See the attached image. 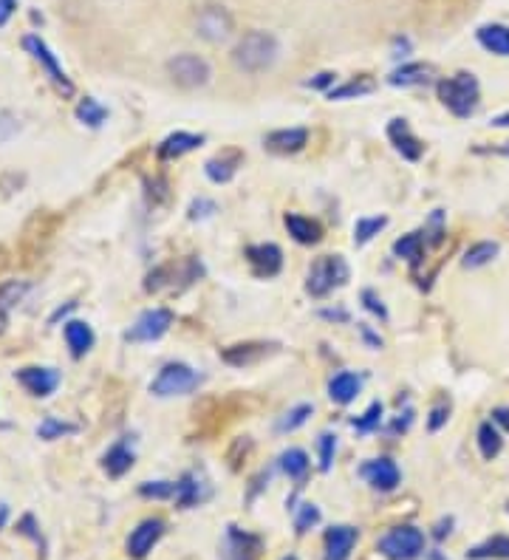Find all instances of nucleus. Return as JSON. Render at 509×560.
<instances>
[{"mask_svg":"<svg viewBox=\"0 0 509 560\" xmlns=\"http://www.w3.org/2000/svg\"><path fill=\"white\" fill-rule=\"evenodd\" d=\"M501 433L495 430L493 422H484L481 428H478V450H481V456L484 459H495L498 453H501Z\"/></svg>","mask_w":509,"mask_h":560,"instance_id":"f704fd0d","label":"nucleus"},{"mask_svg":"<svg viewBox=\"0 0 509 560\" xmlns=\"http://www.w3.org/2000/svg\"><path fill=\"white\" fill-rule=\"evenodd\" d=\"M309 416H312V405H297V408H292L289 413H283V419L278 422V430L280 433H292V430H297L300 425H306Z\"/></svg>","mask_w":509,"mask_h":560,"instance_id":"e433bc0d","label":"nucleus"},{"mask_svg":"<svg viewBox=\"0 0 509 560\" xmlns=\"http://www.w3.org/2000/svg\"><path fill=\"white\" fill-rule=\"evenodd\" d=\"M360 388H362V379L357 377V374H351V371H340V374L329 382L331 402H337V405H348V402H354V399H357Z\"/></svg>","mask_w":509,"mask_h":560,"instance_id":"b1692460","label":"nucleus"},{"mask_svg":"<svg viewBox=\"0 0 509 560\" xmlns=\"http://www.w3.org/2000/svg\"><path fill=\"white\" fill-rule=\"evenodd\" d=\"M66 340L71 354L80 360V357H85V354L91 351V346H94V331H91V326L83 323V320H71V323H66Z\"/></svg>","mask_w":509,"mask_h":560,"instance_id":"bb28decb","label":"nucleus"},{"mask_svg":"<svg viewBox=\"0 0 509 560\" xmlns=\"http://www.w3.org/2000/svg\"><path fill=\"white\" fill-rule=\"evenodd\" d=\"M102 467H105V473L111 478H119L125 476L128 470L133 467V450L128 445V439H122V442H116L108 453H105V459H102Z\"/></svg>","mask_w":509,"mask_h":560,"instance_id":"393cba45","label":"nucleus"},{"mask_svg":"<svg viewBox=\"0 0 509 560\" xmlns=\"http://www.w3.org/2000/svg\"><path fill=\"white\" fill-rule=\"evenodd\" d=\"M447 419H450V402H439L433 411H430V419H427V428L433 430H442L447 425Z\"/></svg>","mask_w":509,"mask_h":560,"instance_id":"c03bdc74","label":"nucleus"},{"mask_svg":"<svg viewBox=\"0 0 509 560\" xmlns=\"http://www.w3.org/2000/svg\"><path fill=\"white\" fill-rule=\"evenodd\" d=\"M23 46H26V51H32V57L40 63V66L46 68V74H49V80L54 83V88L63 94V97H74V83L66 77V71H63V66L57 63V57L51 54L49 46L40 40V37H34V34H29L26 40H23Z\"/></svg>","mask_w":509,"mask_h":560,"instance_id":"1a4fd4ad","label":"nucleus"},{"mask_svg":"<svg viewBox=\"0 0 509 560\" xmlns=\"http://www.w3.org/2000/svg\"><path fill=\"white\" fill-rule=\"evenodd\" d=\"M309 142V131L306 128H280V131L266 133L263 139V148L269 153H278V156H292L300 153Z\"/></svg>","mask_w":509,"mask_h":560,"instance_id":"dca6fc26","label":"nucleus"},{"mask_svg":"<svg viewBox=\"0 0 509 560\" xmlns=\"http://www.w3.org/2000/svg\"><path fill=\"white\" fill-rule=\"evenodd\" d=\"M467 558L470 560H509V538L507 535H495V538H490V541L473 546V549L467 552Z\"/></svg>","mask_w":509,"mask_h":560,"instance_id":"7c9ffc66","label":"nucleus"},{"mask_svg":"<svg viewBox=\"0 0 509 560\" xmlns=\"http://www.w3.org/2000/svg\"><path fill=\"white\" fill-rule=\"evenodd\" d=\"M283 560H297V558H295V555H292V558H283Z\"/></svg>","mask_w":509,"mask_h":560,"instance_id":"4d7b16f0","label":"nucleus"},{"mask_svg":"<svg viewBox=\"0 0 509 560\" xmlns=\"http://www.w3.org/2000/svg\"><path fill=\"white\" fill-rule=\"evenodd\" d=\"M495 153H501V156H509V142H507V145H498V148H495Z\"/></svg>","mask_w":509,"mask_h":560,"instance_id":"6e6d98bb","label":"nucleus"},{"mask_svg":"<svg viewBox=\"0 0 509 560\" xmlns=\"http://www.w3.org/2000/svg\"><path fill=\"white\" fill-rule=\"evenodd\" d=\"M394 255L396 258H405V261L413 266L422 264V258H425V238H422V232H408V235H402L394 244Z\"/></svg>","mask_w":509,"mask_h":560,"instance_id":"c756f323","label":"nucleus"},{"mask_svg":"<svg viewBox=\"0 0 509 560\" xmlns=\"http://www.w3.org/2000/svg\"><path fill=\"white\" fill-rule=\"evenodd\" d=\"M6 515H9L6 504H0V529H3V524H6Z\"/></svg>","mask_w":509,"mask_h":560,"instance_id":"5fc2aeb1","label":"nucleus"},{"mask_svg":"<svg viewBox=\"0 0 509 560\" xmlns=\"http://www.w3.org/2000/svg\"><path fill=\"white\" fill-rule=\"evenodd\" d=\"M74 425H66V422H60V419H54V416H49L40 428H37V436L40 439H46V442H51V439H60V436H66V433H74Z\"/></svg>","mask_w":509,"mask_h":560,"instance_id":"a19ab883","label":"nucleus"},{"mask_svg":"<svg viewBox=\"0 0 509 560\" xmlns=\"http://www.w3.org/2000/svg\"><path fill=\"white\" fill-rule=\"evenodd\" d=\"M379 555L388 560H416L425 552V532L411 527H394L388 535L379 538Z\"/></svg>","mask_w":509,"mask_h":560,"instance_id":"39448f33","label":"nucleus"},{"mask_svg":"<svg viewBox=\"0 0 509 560\" xmlns=\"http://www.w3.org/2000/svg\"><path fill=\"white\" fill-rule=\"evenodd\" d=\"M247 261L258 278H275L283 269V252L275 244H255L247 247Z\"/></svg>","mask_w":509,"mask_h":560,"instance_id":"2eb2a0df","label":"nucleus"},{"mask_svg":"<svg viewBox=\"0 0 509 560\" xmlns=\"http://www.w3.org/2000/svg\"><path fill=\"white\" fill-rule=\"evenodd\" d=\"M379 422H382V402H374V405L362 413L360 419H354L351 425H354L357 433H371V430L379 428Z\"/></svg>","mask_w":509,"mask_h":560,"instance_id":"ea45409f","label":"nucleus"},{"mask_svg":"<svg viewBox=\"0 0 509 560\" xmlns=\"http://www.w3.org/2000/svg\"><path fill=\"white\" fill-rule=\"evenodd\" d=\"M198 385H201V374L193 371L190 365L167 363L150 382V394L159 396V399H170V396L193 394Z\"/></svg>","mask_w":509,"mask_h":560,"instance_id":"20e7f679","label":"nucleus"},{"mask_svg":"<svg viewBox=\"0 0 509 560\" xmlns=\"http://www.w3.org/2000/svg\"><path fill=\"white\" fill-rule=\"evenodd\" d=\"M15 9H17L15 0H0V26H3L9 17L15 15Z\"/></svg>","mask_w":509,"mask_h":560,"instance_id":"09e8293b","label":"nucleus"},{"mask_svg":"<svg viewBox=\"0 0 509 560\" xmlns=\"http://www.w3.org/2000/svg\"><path fill=\"white\" fill-rule=\"evenodd\" d=\"M162 535H165V521H162V518H148V521H142V524L131 532V538H128V555L136 560L148 558L150 549L162 541Z\"/></svg>","mask_w":509,"mask_h":560,"instance_id":"9b49d317","label":"nucleus"},{"mask_svg":"<svg viewBox=\"0 0 509 560\" xmlns=\"http://www.w3.org/2000/svg\"><path fill=\"white\" fill-rule=\"evenodd\" d=\"M362 303H365V309H368V312L377 314L379 320H388V309H385V303H382V300H379L371 289H365V292H362Z\"/></svg>","mask_w":509,"mask_h":560,"instance_id":"49530a36","label":"nucleus"},{"mask_svg":"<svg viewBox=\"0 0 509 560\" xmlns=\"http://www.w3.org/2000/svg\"><path fill=\"white\" fill-rule=\"evenodd\" d=\"M204 145V136L201 133H187V131H176L167 136L165 142L159 145V159L167 162V159H179L184 153L196 150Z\"/></svg>","mask_w":509,"mask_h":560,"instance_id":"6ab92c4d","label":"nucleus"},{"mask_svg":"<svg viewBox=\"0 0 509 560\" xmlns=\"http://www.w3.org/2000/svg\"><path fill=\"white\" fill-rule=\"evenodd\" d=\"M385 227H388V218H385V215H377V218H360V221L354 224V244H357V247H365V244L374 241Z\"/></svg>","mask_w":509,"mask_h":560,"instance_id":"473e14b6","label":"nucleus"},{"mask_svg":"<svg viewBox=\"0 0 509 560\" xmlns=\"http://www.w3.org/2000/svg\"><path fill=\"white\" fill-rule=\"evenodd\" d=\"M176 507L181 510H190V507H196L201 504L204 498H207V490H204V484L198 481L196 473H184V476L176 481Z\"/></svg>","mask_w":509,"mask_h":560,"instance_id":"5701e85b","label":"nucleus"},{"mask_svg":"<svg viewBox=\"0 0 509 560\" xmlns=\"http://www.w3.org/2000/svg\"><path fill=\"white\" fill-rule=\"evenodd\" d=\"M439 99L442 105L456 116H470L476 114L478 108V83L473 74H456L450 80L439 83Z\"/></svg>","mask_w":509,"mask_h":560,"instance_id":"f03ea898","label":"nucleus"},{"mask_svg":"<svg viewBox=\"0 0 509 560\" xmlns=\"http://www.w3.org/2000/svg\"><path fill=\"white\" fill-rule=\"evenodd\" d=\"M280 470L292 478L297 487H303V481L309 476V456H306V450H300V447L286 450V453L280 456Z\"/></svg>","mask_w":509,"mask_h":560,"instance_id":"cd10ccee","label":"nucleus"},{"mask_svg":"<svg viewBox=\"0 0 509 560\" xmlns=\"http://www.w3.org/2000/svg\"><path fill=\"white\" fill-rule=\"evenodd\" d=\"M323 317H326V320H348V314L345 312H323Z\"/></svg>","mask_w":509,"mask_h":560,"instance_id":"864d4df0","label":"nucleus"},{"mask_svg":"<svg viewBox=\"0 0 509 560\" xmlns=\"http://www.w3.org/2000/svg\"><path fill=\"white\" fill-rule=\"evenodd\" d=\"M235 32V20L224 6H204L196 17V34L207 43H224Z\"/></svg>","mask_w":509,"mask_h":560,"instance_id":"0eeeda50","label":"nucleus"},{"mask_svg":"<svg viewBox=\"0 0 509 560\" xmlns=\"http://www.w3.org/2000/svg\"><path fill=\"white\" fill-rule=\"evenodd\" d=\"M17 532L23 535V538H32L34 544L40 552H46V541H43V535H40V529H37V521H34V515H23L20 521H17Z\"/></svg>","mask_w":509,"mask_h":560,"instance_id":"37998d69","label":"nucleus"},{"mask_svg":"<svg viewBox=\"0 0 509 560\" xmlns=\"http://www.w3.org/2000/svg\"><path fill=\"white\" fill-rule=\"evenodd\" d=\"M377 88V83L368 77V74H362L357 80H351V83L340 85V88H331L329 91V99H354V97H365V94H371Z\"/></svg>","mask_w":509,"mask_h":560,"instance_id":"72a5a7b5","label":"nucleus"},{"mask_svg":"<svg viewBox=\"0 0 509 560\" xmlns=\"http://www.w3.org/2000/svg\"><path fill=\"white\" fill-rule=\"evenodd\" d=\"M478 43L487 51H493L498 57H509V26L490 23L478 29Z\"/></svg>","mask_w":509,"mask_h":560,"instance_id":"a878e982","label":"nucleus"},{"mask_svg":"<svg viewBox=\"0 0 509 560\" xmlns=\"http://www.w3.org/2000/svg\"><path fill=\"white\" fill-rule=\"evenodd\" d=\"M283 224H286V230L289 235L295 238L297 244H303V247H314L320 238H323V230H320V224L312 221V218H306V215H297V213H289L283 218Z\"/></svg>","mask_w":509,"mask_h":560,"instance_id":"aec40b11","label":"nucleus"},{"mask_svg":"<svg viewBox=\"0 0 509 560\" xmlns=\"http://www.w3.org/2000/svg\"><path fill=\"white\" fill-rule=\"evenodd\" d=\"M238 165H241V153H238V150H227V153L210 159V162L204 165V173H207L210 182L227 184L232 182V176L238 173Z\"/></svg>","mask_w":509,"mask_h":560,"instance_id":"412c9836","label":"nucleus"},{"mask_svg":"<svg viewBox=\"0 0 509 560\" xmlns=\"http://www.w3.org/2000/svg\"><path fill=\"white\" fill-rule=\"evenodd\" d=\"M334 83V74H329V71H326V74H317V77H314L312 83V88H329V85Z\"/></svg>","mask_w":509,"mask_h":560,"instance_id":"8fccbe9b","label":"nucleus"},{"mask_svg":"<svg viewBox=\"0 0 509 560\" xmlns=\"http://www.w3.org/2000/svg\"><path fill=\"white\" fill-rule=\"evenodd\" d=\"M215 213H218V207L210 198H198V201L190 204V221H201V218H210Z\"/></svg>","mask_w":509,"mask_h":560,"instance_id":"a18cd8bd","label":"nucleus"},{"mask_svg":"<svg viewBox=\"0 0 509 560\" xmlns=\"http://www.w3.org/2000/svg\"><path fill=\"white\" fill-rule=\"evenodd\" d=\"M278 51L280 49L275 34L255 29V32H247L235 43L232 63H235L238 71H244V74H261L266 68H272V63L278 60Z\"/></svg>","mask_w":509,"mask_h":560,"instance_id":"f257e3e1","label":"nucleus"},{"mask_svg":"<svg viewBox=\"0 0 509 560\" xmlns=\"http://www.w3.org/2000/svg\"><path fill=\"white\" fill-rule=\"evenodd\" d=\"M362 478L379 493H394L402 481V473L391 459H371L368 464H362Z\"/></svg>","mask_w":509,"mask_h":560,"instance_id":"f8f14e48","label":"nucleus"},{"mask_svg":"<svg viewBox=\"0 0 509 560\" xmlns=\"http://www.w3.org/2000/svg\"><path fill=\"white\" fill-rule=\"evenodd\" d=\"M348 264H345L340 255H323L317 258L309 269V278H306V292L312 297H326L334 289H340L348 283Z\"/></svg>","mask_w":509,"mask_h":560,"instance_id":"7ed1b4c3","label":"nucleus"},{"mask_svg":"<svg viewBox=\"0 0 509 560\" xmlns=\"http://www.w3.org/2000/svg\"><path fill=\"white\" fill-rule=\"evenodd\" d=\"M436 77V68L427 66V63H408V66L396 68L394 74L388 77V83L396 88H411V85H427L433 83Z\"/></svg>","mask_w":509,"mask_h":560,"instance_id":"4be33fe9","label":"nucleus"},{"mask_svg":"<svg viewBox=\"0 0 509 560\" xmlns=\"http://www.w3.org/2000/svg\"><path fill=\"white\" fill-rule=\"evenodd\" d=\"M26 292H29V283H23V280H6V283H0V331L6 326L9 312L23 300Z\"/></svg>","mask_w":509,"mask_h":560,"instance_id":"c85d7f7f","label":"nucleus"},{"mask_svg":"<svg viewBox=\"0 0 509 560\" xmlns=\"http://www.w3.org/2000/svg\"><path fill=\"white\" fill-rule=\"evenodd\" d=\"M170 326H173L170 309H148V312L139 314V320L125 334V340L128 343H153V340H162Z\"/></svg>","mask_w":509,"mask_h":560,"instance_id":"6e6552de","label":"nucleus"},{"mask_svg":"<svg viewBox=\"0 0 509 560\" xmlns=\"http://www.w3.org/2000/svg\"><path fill=\"white\" fill-rule=\"evenodd\" d=\"M167 74L170 80L179 85V88H187V91H196V88H204L213 77V68L204 57L198 54H176L170 63H167Z\"/></svg>","mask_w":509,"mask_h":560,"instance_id":"423d86ee","label":"nucleus"},{"mask_svg":"<svg viewBox=\"0 0 509 560\" xmlns=\"http://www.w3.org/2000/svg\"><path fill=\"white\" fill-rule=\"evenodd\" d=\"M493 125H495V128H509V111H507V114L495 116V119H493Z\"/></svg>","mask_w":509,"mask_h":560,"instance_id":"603ef678","label":"nucleus"},{"mask_svg":"<svg viewBox=\"0 0 509 560\" xmlns=\"http://www.w3.org/2000/svg\"><path fill=\"white\" fill-rule=\"evenodd\" d=\"M320 524V510L314 504H300L297 507V518H295V529L297 535H306L309 529Z\"/></svg>","mask_w":509,"mask_h":560,"instance_id":"58836bf2","label":"nucleus"},{"mask_svg":"<svg viewBox=\"0 0 509 560\" xmlns=\"http://www.w3.org/2000/svg\"><path fill=\"white\" fill-rule=\"evenodd\" d=\"M317 447H320V470L329 473L331 462H334V453H337V436L334 433H323L317 439Z\"/></svg>","mask_w":509,"mask_h":560,"instance_id":"79ce46f5","label":"nucleus"},{"mask_svg":"<svg viewBox=\"0 0 509 560\" xmlns=\"http://www.w3.org/2000/svg\"><path fill=\"white\" fill-rule=\"evenodd\" d=\"M15 133H17L15 116L6 114V111H3V114H0V145H3V142H9V139H12Z\"/></svg>","mask_w":509,"mask_h":560,"instance_id":"de8ad7c7","label":"nucleus"},{"mask_svg":"<svg viewBox=\"0 0 509 560\" xmlns=\"http://www.w3.org/2000/svg\"><path fill=\"white\" fill-rule=\"evenodd\" d=\"M263 541L247 529L227 527L224 544H221V560H255L261 555Z\"/></svg>","mask_w":509,"mask_h":560,"instance_id":"9d476101","label":"nucleus"},{"mask_svg":"<svg viewBox=\"0 0 509 560\" xmlns=\"http://www.w3.org/2000/svg\"><path fill=\"white\" fill-rule=\"evenodd\" d=\"M388 139H391L396 153H399L402 159H408V162H419L422 153H425V145L413 136L408 119H391V125H388Z\"/></svg>","mask_w":509,"mask_h":560,"instance_id":"ddd939ff","label":"nucleus"},{"mask_svg":"<svg viewBox=\"0 0 509 560\" xmlns=\"http://www.w3.org/2000/svg\"><path fill=\"white\" fill-rule=\"evenodd\" d=\"M139 495H142V498H153V501L173 498V495H176V481H145V484L139 487Z\"/></svg>","mask_w":509,"mask_h":560,"instance_id":"4c0bfd02","label":"nucleus"},{"mask_svg":"<svg viewBox=\"0 0 509 560\" xmlns=\"http://www.w3.org/2000/svg\"><path fill=\"white\" fill-rule=\"evenodd\" d=\"M357 541H360V532L354 527H345V524L331 527L326 532V560H348Z\"/></svg>","mask_w":509,"mask_h":560,"instance_id":"a211bd4d","label":"nucleus"},{"mask_svg":"<svg viewBox=\"0 0 509 560\" xmlns=\"http://www.w3.org/2000/svg\"><path fill=\"white\" fill-rule=\"evenodd\" d=\"M493 419L501 425V428L509 430V408H498V411L493 413Z\"/></svg>","mask_w":509,"mask_h":560,"instance_id":"3c124183","label":"nucleus"},{"mask_svg":"<svg viewBox=\"0 0 509 560\" xmlns=\"http://www.w3.org/2000/svg\"><path fill=\"white\" fill-rule=\"evenodd\" d=\"M275 343H238L221 351V360L232 368H249V365H258L261 360H266L269 354H275Z\"/></svg>","mask_w":509,"mask_h":560,"instance_id":"4468645a","label":"nucleus"},{"mask_svg":"<svg viewBox=\"0 0 509 560\" xmlns=\"http://www.w3.org/2000/svg\"><path fill=\"white\" fill-rule=\"evenodd\" d=\"M17 382L32 396H40V399H43V396L57 391L60 374H57L54 368H37V365H32V368H20V371H17Z\"/></svg>","mask_w":509,"mask_h":560,"instance_id":"f3484780","label":"nucleus"},{"mask_svg":"<svg viewBox=\"0 0 509 560\" xmlns=\"http://www.w3.org/2000/svg\"><path fill=\"white\" fill-rule=\"evenodd\" d=\"M495 255H498V244L495 241H481V244H473L464 252L461 264H464V269H481V266L490 264Z\"/></svg>","mask_w":509,"mask_h":560,"instance_id":"2f4dec72","label":"nucleus"},{"mask_svg":"<svg viewBox=\"0 0 509 560\" xmlns=\"http://www.w3.org/2000/svg\"><path fill=\"white\" fill-rule=\"evenodd\" d=\"M105 116H108V111H105L94 97H85L83 102L77 105V119L85 122L88 128H99V125L105 122Z\"/></svg>","mask_w":509,"mask_h":560,"instance_id":"c9c22d12","label":"nucleus"}]
</instances>
